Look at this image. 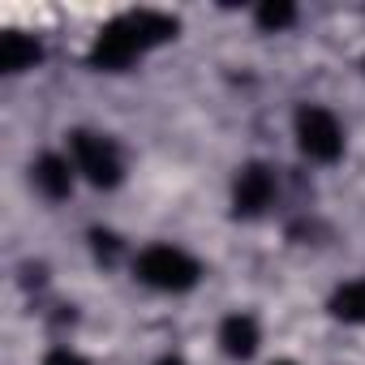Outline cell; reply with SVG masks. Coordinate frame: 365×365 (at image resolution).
<instances>
[{
	"label": "cell",
	"mask_w": 365,
	"mask_h": 365,
	"mask_svg": "<svg viewBox=\"0 0 365 365\" xmlns=\"http://www.w3.org/2000/svg\"><path fill=\"white\" fill-rule=\"evenodd\" d=\"M180 31L176 18L168 14H155V9H138V14H125V18H112L95 43H91V65L95 69H108V73H120L129 69L138 56H146L150 48L159 43H172Z\"/></svg>",
	"instance_id": "cell-1"
},
{
	"label": "cell",
	"mask_w": 365,
	"mask_h": 365,
	"mask_svg": "<svg viewBox=\"0 0 365 365\" xmlns=\"http://www.w3.org/2000/svg\"><path fill=\"white\" fill-rule=\"evenodd\" d=\"M133 275L155 292H190L202 279V262L180 245H146L133 262Z\"/></svg>",
	"instance_id": "cell-2"
},
{
	"label": "cell",
	"mask_w": 365,
	"mask_h": 365,
	"mask_svg": "<svg viewBox=\"0 0 365 365\" xmlns=\"http://www.w3.org/2000/svg\"><path fill=\"white\" fill-rule=\"evenodd\" d=\"M69 150H73V168L91 180L95 190H116L125 180V159H120V146L108 138V133H95V129H73L69 133Z\"/></svg>",
	"instance_id": "cell-3"
},
{
	"label": "cell",
	"mask_w": 365,
	"mask_h": 365,
	"mask_svg": "<svg viewBox=\"0 0 365 365\" xmlns=\"http://www.w3.org/2000/svg\"><path fill=\"white\" fill-rule=\"evenodd\" d=\"M292 129H297V146L305 159L314 163H335L344 155V129L335 120L331 108L322 103H301L297 116H292Z\"/></svg>",
	"instance_id": "cell-4"
},
{
	"label": "cell",
	"mask_w": 365,
	"mask_h": 365,
	"mask_svg": "<svg viewBox=\"0 0 365 365\" xmlns=\"http://www.w3.org/2000/svg\"><path fill=\"white\" fill-rule=\"evenodd\" d=\"M271 198H275V172L267 163H258V159L241 163L237 176H232V211L241 220H254V215H262L271 207Z\"/></svg>",
	"instance_id": "cell-5"
},
{
	"label": "cell",
	"mask_w": 365,
	"mask_h": 365,
	"mask_svg": "<svg viewBox=\"0 0 365 365\" xmlns=\"http://www.w3.org/2000/svg\"><path fill=\"white\" fill-rule=\"evenodd\" d=\"M258 344H262V331H258V318L254 314H228L220 322V348H224V356L250 361L258 352Z\"/></svg>",
	"instance_id": "cell-6"
},
{
	"label": "cell",
	"mask_w": 365,
	"mask_h": 365,
	"mask_svg": "<svg viewBox=\"0 0 365 365\" xmlns=\"http://www.w3.org/2000/svg\"><path fill=\"white\" fill-rule=\"evenodd\" d=\"M31 180H35V190L43 198H52V202L73 194V172H69V159H61V155H39L35 168H31Z\"/></svg>",
	"instance_id": "cell-7"
},
{
	"label": "cell",
	"mask_w": 365,
	"mask_h": 365,
	"mask_svg": "<svg viewBox=\"0 0 365 365\" xmlns=\"http://www.w3.org/2000/svg\"><path fill=\"white\" fill-rule=\"evenodd\" d=\"M43 61V48L22 35V31H5L0 35V73H26Z\"/></svg>",
	"instance_id": "cell-8"
},
{
	"label": "cell",
	"mask_w": 365,
	"mask_h": 365,
	"mask_svg": "<svg viewBox=\"0 0 365 365\" xmlns=\"http://www.w3.org/2000/svg\"><path fill=\"white\" fill-rule=\"evenodd\" d=\"M327 309H331L339 322H356V327H365V279H352V284L335 288Z\"/></svg>",
	"instance_id": "cell-9"
},
{
	"label": "cell",
	"mask_w": 365,
	"mask_h": 365,
	"mask_svg": "<svg viewBox=\"0 0 365 365\" xmlns=\"http://www.w3.org/2000/svg\"><path fill=\"white\" fill-rule=\"evenodd\" d=\"M254 22H258L262 31L279 35V31H288V26L297 22V5H292V0H262V5L254 9Z\"/></svg>",
	"instance_id": "cell-10"
},
{
	"label": "cell",
	"mask_w": 365,
	"mask_h": 365,
	"mask_svg": "<svg viewBox=\"0 0 365 365\" xmlns=\"http://www.w3.org/2000/svg\"><path fill=\"white\" fill-rule=\"evenodd\" d=\"M91 245H95V254H99V258H116V250H120V241H116L112 232H103V228H95V232H91Z\"/></svg>",
	"instance_id": "cell-11"
},
{
	"label": "cell",
	"mask_w": 365,
	"mask_h": 365,
	"mask_svg": "<svg viewBox=\"0 0 365 365\" xmlns=\"http://www.w3.org/2000/svg\"><path fill=\"white\" fill-rule=\"evenodd\" d=\"M43 365H86V356H78L73 348H52Z\"/></svg>",
	"instance_id": "cell-12"
},
{
	"label": "cell",
	"mask_w": 365,
	"mask_h": 365,
	"mask_svg": "<svg viewBox=\"0 0 365 365\" xmlns=\"http://www.w3.org/2000/svg\"><path fill=\"white\" fill-rule=\"evenodd\" d=\"M155 365H185V361H180V356H159Z\"/></svg>",
	"instance_id": "cell-13"
},
{
	"label": "cell",
	"mask_w": 365,
	"mask_h": 365,
	"mask_svg": "<svg viewBox=\"0 0 365 365\" xmlns=\"http://www.w3.org/2000/svg\"><path fill=\"white\" fill-rule=\"evenodd\" d=\"M275 365H292V361H275Z\"/></svg>",
	"instance_id": "cell-14"
}]
</instances>
